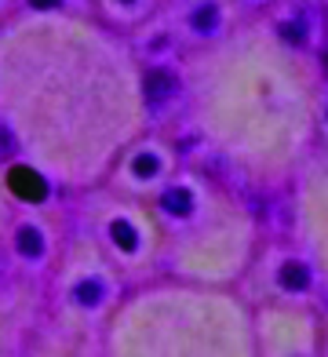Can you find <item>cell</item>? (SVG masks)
<instances>
[{
    "mask_svg": "<svg viewBox=\"0 0 328 357\" xmlns=\"http://www.w3.org/2000/svg\"><path fill=\"white\" fill-rule=\"evenodd\" d=\"M11 190L19 193V197H26V201H40L44 197V183H40V175L37 172H29V168H15L11 172Z\"/></svg>",
    "mask_w": 328,
    "mask_h": 357,
    "instance_id": "cell-1",
    "label": "cell"
},
{
    "mask_svg": "<svg viewBox=\"0 0 328 357\" xmlns=\"http://www.w3.org/2000/svg\"><path fill=\"white\" fill-rule=\"evenodd\" d=\"M175 95V77L164 73V70H154L150 77H146V99H150L154 106H161L164 99H172Z\"/></svg>",
    "mask_w": 328,
    "mask_h": 357,
    "instance_id": "cell-2",
    "label": "cell"
},
{
    "mask_svg": "<svg viewBox=\"0 0 328 357\" xmlns=\"http://www.w3.org/2000/svg\"><path fill=\"white\" fill-rule=\"evenodd\" d=\"M164 208H168V212H175V215H186L190 212V193L186 190H168L164 193Z\"/></svg>",
    "mask_w": 328,
    "mask_h": 357,
    "instance_id": "cell-3",
    "label": "cell"
},
{
    "mask_svg": "<svg viewBox=\"0 0 328 357\" xmlns=\"http://www.w3.org/2000/svg\"><path fill=\"white\" fill-rule=\"evenodd\" d=\"M113 241H117V245L124 248V252H135V245H139V237H135V230H131L128 222H113Z\"/></svg>",
    "mask_w": 328,
    "mask_h": 357,
    "instance_id": "cell-4",
    "label": "cell"
},
{
    "mask_svg": "<svg viewBox=\"0 0 328 357\" xmlns=\"http://www.w3.org/2000/svg\"><path fill=\"white\" fill-rule=\"evenodd\" d=\"M19 252H26V255H40V234L33 230V226H22V234H19Z\"/></svg>",
    "mask_w": 328,
    "mask_h": 357,
    "instance_id": "cell-5",
    "label": "cell"
},
{
    "mask_svg": "<svg viewBox=\"0 0 328 357\" xmlns=\"http://www.w3.org/2000/svg\"><path fill=\"white\" fill-rule=\"evenodd\" d=\"M281 281H285L288 288H303V284H306V270H303L299 263H288V266L281 270Z\"/></svg>",
    "mask_w": 328,
    "mask_h": 357,
    "instance_id": "cell-6",
    "label": "cell"
},
{
    "mask_svg": "<svg viewBox=\"0 0 328 357\" xmlns=\"http://www.w3.org/2000/svg\"><path fill=\"white\" fill-rule=\"evenodd\" d=\"M193 26H197V29H216V8H211V4L197 8V11H193Z\"/></svg>",
    "mask_w": 328,
    "mask_h": 357,
    "instance_id": "cell-7",
    "label": "cell"
},
{
    "mask_svg": "<svg viewBox=\"0 0 328 357\" xmlns=\"http://www.w3.org/2000/svg\"><path fill=\"white\" fill-rule=\"evenodd\" d=\"M135 172H139V175H157V157L142 153V157L135 160Z\"/></svg>",
    "mask_w": 328,
    "mask_h": 357,
    "instance_id": "cell-8",
    "label": "cell"
},
{
    "mask_svg": "<svg viewBox=\"0 0 328 357\" xmlns=\"http://www.w3.org/2000/svg\"><path fill=\"white\" fill-rule=\"evenodd\" d=\"M281 33H285L288 40H295V44H299V40H303V26H299V22H285V29H281Z\"/></svg>",
    "mask_w": 328,
    "mask_h": 357,
    "instance_id": "cell-9",
    "label": "cell"
},
{
    "mask_svg": "<svg viewBox=\"0 0 328 357\" xmlns=\"http://www.w3.org/2000/svg\"><path fill=\"white\" fill-rule=\"evenodd\" d=\"M80 299L95 303V299H98V284H84V288H80Z\"/></svg>",
    "mask_w": 328,
    "mask_h": 357,
    "instance_id": "cell-10",
    "label": "cell"
},
{
    "mask_svg": "<svg viewBox=\"0 0 328 357\" xmlns=\"http://www.w3.org/2000/svg\"><path fill=\"white\" fill-rule=\"evenodd\" d=\"M33 4H37V8H47V4H55V0H33Z\"/></svg>",
    "mask_w": 328,
    "mask_h": 357,
    "instance_id": "cell-11",
    "label": "cell"
},
{
    "mask_svg": "<svg viewBox=\"0 0 328 357\" xmlns=\"http://www.w3.org/2000/svg\"><path fill=\"white\" fill-rule=\"evenodd\" d=\"M124 4H131V0H124Z\"/></svg>",
    "mask_w": 328,
    "mask_h": 357,
    "instance_id": "cell-12",
    "label": "cell"
},
{
    "mask_svg": "<svg viewBox=\"0 0 328 357\" xmlns=\"http://www.w3.org/2000/svg\"><path fill=\"white\" fill-rule=\"evenodd\" d=\"M325 62H328V55H325Z\"/></svg>",
    "mask_w": 328,
    "mask_h": 357,
    "instance_id": "cell-13",
    "label": "cell"
}]
</instances>
